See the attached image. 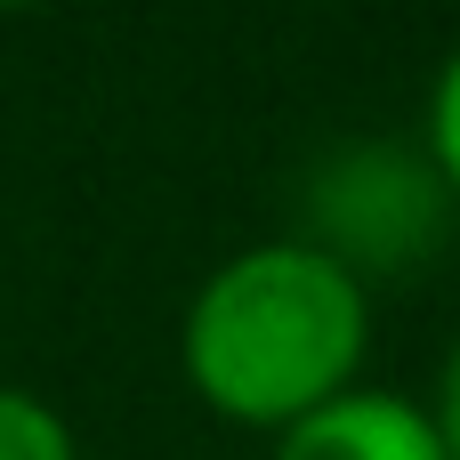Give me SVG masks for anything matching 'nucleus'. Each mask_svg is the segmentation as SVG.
I'll return each instance as SVG.
<instances>
[{"instance_id": "f257e3e1", "label": "nucleus", "mask_w": 460, "mask_h": 460, "mask_svg": "<svg viewBox=\"0 0 460 460\" xmlns=\"http://www.w3.org/2000/svg\"><path fill=\"white\" fill-rule=\"evenodd\" d=\"M372 348V291L299 234L251 243L202 275L178 323L186 388L243 429H291L356 388Z\"/></svg>"}, {"instance_id": "f03ea898", "label": "nucleus", "mask_w": 460, "mask_h": 460, "mask_svg": "<svg viewBox=\"0 0 460 460\" xmlns=\"http://www.w3.org/2000/svg\"><path fill=\"white\" fill-rule=\"evenodd\" d=\"M453 186L429 162V146H396V137H348L315 162L307 202H299V243L323 251L332 267H348L364 291L372 275H412L453 218Z\"/></svg>"}, {"instance_id": "7ed1b4c3", "label": "nucleus", "mask_w": 460, "mask_h": 460, "mask_svg": "<svg viewBox=\"0 0 460 460\" xmlns=\"http://www.w3.org/2000/svg\"><path fill=\"white\" fill-rule=\"evenodd\" d=\"M267 460H445V445H437V429H429V412L412 396L356 380L323 412L291 420Z\"/></svg>"}, {"instance_id": "20e7f679", "label": "nucleus", "mask_w": 460, "mask_h": 460, "mask_svg": "<svg viewBox=\"0 0 460 460\" xmlns=\"http://www.w3.org/2000/svg\"><path fill=\"white\" fill-rule=\"evenodd\" d=\"M0 460H81L73 420H65L49 396H32V388H8V380H0Z\"/></svg>"}, {"instance_id": "39448f33", "label": "nucleus", "mask_w": 460, "mask_h": 460, "mask_svg": "<svg viewBox=\"0 0 460 460\" xmlns=\"http://www.w3.org/2000/svg\"><path fill=\"white\" fill-rule=\"evenodd\" d=\"M420 146H429V162L445 170V186H453V202H460V49L437 65V89H429V129H420Z\"/></svg>"}, {"instance_id": "423d86ee", "label": "nucleus", "mask_w": 460, "mask_h": 460, "mask_svg": "<svg viewBox=\"0 0 460 460\" xmlns=\"http://www.w3.org/2000/svg\"><path fill=\"white\" fill-rule=\"evenodd\" d=\"M420 412H429V429H437L445 460H460V340L445 348V364H437V396H429Z\"/></svg>"}]
</instances>
